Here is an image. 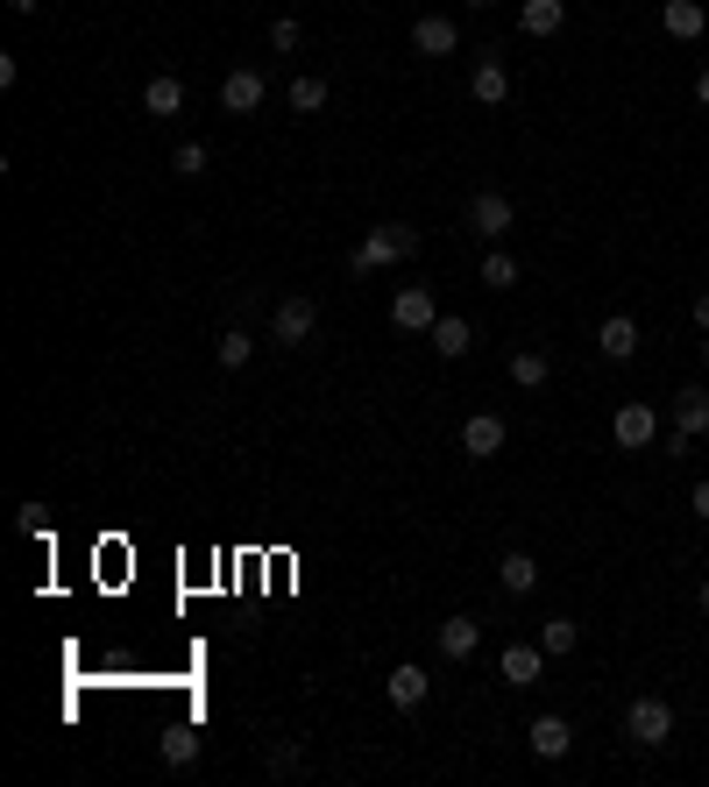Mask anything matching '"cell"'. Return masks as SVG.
I'll list each match as a JSON object with an SVG mask.
<instances>
[{
	"instance_id": "6da1fadb",
	"label": "cell",
	"mask_w": 709,
	"mask_h": 787,
	"mask_svg": "<svg viewBox=\"0 0 709 787\" xmlns=\"http://www.w3.org/2000/svg\"><path fill=\"white\" fill-rule=\"evenodd\" d=\"M404 255H419V227H369V235L355 241L348 270H355V277H376V270L404 263Z\"/></svg>"
},
{
	"instance_id": "7a4b0ae2",
	"label": "cell",
	"mask_w": 709,
	"mask_h": 787,
	"mask_svg": "<svg viewBox=\"0 0 709 787\" xmlns=\"http://www.w3.org/2000/svg\"><path fill=\"white\" fill-rule=\"evenodd\" d=\"M625 738H631V745H645V752H660L674 738V703H667V695H639V703L625 709Z\"/></svg>"
},
{
	"instance_id": "3957f363",
	"label": "cell",
	"mask_w": 709,
	"mask_h": 787,
	"mask_svg": "<svg viewBox=\"0 0 709 787\" xmlns=\"http://www.w3.org/2000/svg\"><path fill=\"white\" fill-rule=\"evenodd\" d=\"M610 441L625 447V454H639V447H653L660 441V412L645 398H631V404H617L610 412Z\"/></svg>"
},
{
	"instance_id": "277c9868",
	"label": "cell",
	"mask_w": 709,
	"mask_h": 787,
	"mask_svg": "<svg viewBox=\"0 0 709 787\" xmlns=\"http://www.w3.org/2000/svg\"><path fill=\"white\" fill-rule=\"evenodd\" d=\"M312 327H320V306H312V298H284V306L270 312V341L277 347H306Z\"/></svg>"
},
{
	"instance_id": "5b68a950",
	"label": "cell",
	"mask_w": 709,
	"mask_h": 787,
	"mask_svg": "<svg viewBox=\"0 0 709 787\" xmlns=\"http://www.w3.org/2000/svg\"><path fill=\"white\" fill-rule=\"evenodd\" d=\"M390 320L404 327V334H433V320H441V306H433L426 284H404L398 298H390Z\"/></svg>"
},
{
	"instance_id": "8992f818",
	"label": "cell",
	"mask_w": 709,
	"mask_h": 787,
	"mask_svg": "<svg viewBox=\"0 0 709 787\" xmlns=\"http://www.w3.org/2000/svg\"><path fill=\"white\" fill-rule=\"evenodd\" d=\"M504 441H511V426H504L496 412H476L469 426H461V454H469V461H496Z\"/></svg>"
},
{
	"instance_id": "52a82bcc",
	"label": "cell",
	"mask_w": 709,
	"mask_h": 787,
	"mask_svg": "<svg viewBox=\"0 0 709 787\" xmlns=\"http://www.w3.org/2000/svg\"><path fill=\"white\" fill-rule=\"evenodd\" d=\"M496 674H504V688H533L539 674H547V646H504V653H496Z\"/></svg>"
},
{
	"instance_id": "ba28073f",
	"label": "cell",
	"mask_w": 709,
	"mask_h": 787,
	"mask_svg": "<svg viewBox=\"0 0 709 787\" xmlns=\"http://www.w3.org/2000/svg\"><path fill=\"white\" fill-rule=\"evenodd\" d=\"M511 220H518V214H511L504 192H476V199H469V227H476L482 241H504V235H511Z\"/></svg>"
},
{
	"instance_id": "9c48e42d",
	"label": "cell",
	"mask_w": 709,
	"mask_h": 787,
	"mask_svg": "<svg viewBox=\"0 0 709 787\" xmlns=\"http://www.w3.org/2000/svg\"><path fill=\"white\" fill-rule=\"evenodd\" d=\"M412 50L419 57H455L461 50V28L447 22V14H419V22H412Z\"/></svg>"
},
{
	"instance_id": "30bf717a",
	"label": "cell",
	"mask_w": 709,
	"mask_h": 787,
	"mask_svg": "<svg viewBox=\"0 0 709 787\" xmlns=\"http://www.w3.org/2000/svg\"><path fill=\"white\" fill-rule=\"evenodd\" d=\"M263 100H270L263 71H249V65H241V71H228V79H220V107H228V114H255Z\"/></svg>"
},
{
	"instance_id": "8fae6325",
	"label": "cell",
	"mask_w": 709,
	"mask_h": 787,
	"mask_svg": "<svg viewBox=\"0 0 709 787\" xmlns=\"http://www.w3.org/2000/svg\"><path fill=\"white\" fill-rule=\"evenodd\" d=\"M384 695H390L398 709H419V703L433 695V674L419 668V660H404V668H390V674H384Z\"/></svg>"
},
{
	"instance_id": "7c38bea8",
	"label": "cell",
	"mask_w": 709,
	"mask_h": 787,
	"mask_svg": "<svg viewBox=\"0 0 709 787\" xmlns=\"http://www.w3.org/2000/svg\"><path fill=\"white\" fill-rule=\"evenodd\" d=\"M525 745H533V760H568V745H575V723H568V717H533Z\"/></svg>"
},
{
	"instance_id": "4fadbf2b",
	"label": "cell",
	"mask_w": 709,
	"mask_h": 787,
	"mask_svg": "<svg viewBox=\"0 0 709 787\" xmlns=\"http://www.w3.org/2000/svg\"><path fill=\"white\" fill-rule=\"evenodd\" d=\"M596 347H603V362H631L639 355V320H631V312H610V320L596 327Z\"/></svg>"
},
{
	"instance_id": "5bb4252c",
	"label": "cell",
	"mask_w": 709,
	"mask_h": 787,
	"mask_svg": "<svg viewBox=\"0 0 709 787\" xmlns=\"http://www.w3.org/2000/svg\"><path fill=\"white\" fill-rule=\"evenodd\" d=\"M469 100H482V107H504V100H511V71H504V57H482V65L469 71Z\"/></svg>"
},
{
	"instance_id": "9a60e30c",
	"label": "cell",
	"mask_w": 709,
	"mask_h": 787,
	"mask_svg": "<svg viewBox=\"0 0 709 787\" xmlns=\"http://www.w3.org/2000/svg\"><path fill=\"white\" fill-rule=\"evenodd\" d=\"M660 28H667L674 43H696L702 28H709V14H702V0H667L660 8Z\"/></svg>"
},
{
	"instance_id": "2e32d148",
	"label": "cell",
	"mask_w": 709,
	"mask_h": 787,
	"mask_svg": "<svg viewBox=\"0 0 709 787\" xmlns=\"http://www.w3.org/2000/svg\"><path fill=\"white\" fill-rule=\"evenodd\" d=\"M426 341L441 347L447 362H461V355H469V347H476V327L461 320V312H441V320H433V334H426Z\"/></svg>"
},
{
	"instance_id": "e0dca14e",
	"label": "cell",
	"mask_w": 709,
	"mask_h": 787,
	"mask_svg": "<svg viewBox=\"0 0 709 787\" xmlns=\"http://www.w3.org/2000/svg\"><path fill=\"white\" fill-rule=\"evenodd\" d=\"M142 107L157 114V121H171V114H185V79H171V71H157V79L142 85Z\"/></svg>"
},
{
	"instance_id": "ac0fdd59",
	"label": "cell",
	"mask_w": 709,
	"mask_h": 787,
	"mask_svg": "<svg viewBox=\"0 0 709 787\" xmlns=\"http://www.w3.org/2000/svg\"><path fill=\"white\" fill-rule=\"evenodd\" d=\"M476 646H482V625H476V617H447V625H441V660H469Z\"/></svg>"
},
{
	"instance_id": "d6986e66",
	"label": "cell",
	"mask_w": 709,
	"mask_h": 787,
	"mask_svg": "<svg viewBox=\"0 0 709 787\" xmlns=\"http://www.w3.org/2000/svg\"><path fill=\"white\" fill-rule=\"evenodd\" d=\"M674 426H682V433H709V390L702 384L674 390Z\"/></svg>"
},
{
	"instance_id": "ffe728a7",
	"label": "cell",
	"mask_w": 709,
	"mask_h": 787,
	"mask_svg": "<svg viewBox=\"0 0 709 787\" xmlns=\"http://www.w3.org/2000/svg\"><path fill=\"white\" fill-rule=\"evenodd\" d=\"M561 22H568V0H525V8H518V28H525V36H553Z\"/></svg>"
},
{
	"instance_id": "44dd1931",
	"label": "cell",
	"mask_w": 709,
	"mask_h": 787,
	"mask_svg": "<svg viewBox=\"0 0 709 787\" xmlns=\"http://www.w3.org/2000/svg\"><path fill=\"white\" fill-rule=\"evenodd\" d=\"M496 582H504L511 596H533L539 589V561L533 554H504V561H496Z\"/></svg>"
},
{
	"instance_id": "7402d4cb",
	"label": "cell",
	"mask_w": 709,
	"mask_h": 787,
	"mask_svg": "<svg viewBox=\"0 0 709 787\" xmlns=\"http://www.w3.org/2000/svg\"><path fill=\"white\" fill-rule=\"evenodd\" d=\"M539 646H547V660H568L582 646V625L575 617H547V625H539Z\"/></svg>"
},
{
	"instance_id": "603a6c76",
	"label": "cell",
	"mask_w": 709,
	"mask_h": 787,
	"mask_svg": "<svg viewBox=\"0 0 709 787\" xmlns=\"http://www.w3.org/2000/svg\"><path fill=\"white\" fill-rule=\"evenodd\" d=\"M547 376H553V362L539 355V347H518V355H511V384H518V390H539Z\"/></svg>"
},
{
	"instance_id": "cb8c5ba5",
	"label": "cell",
	"mask_w": 709,
	"mask_h": 787,
	"mask_svg": "<svg viewBox=\"0 0 709 787\" xmlns=\"http://www.w3.org/2000/svg\"><path fill=\"white\" fill-rule=\"evenodd\" d=\"M192 760H199V731H163V766H171V774H185Z\"/></svg>"
},
{
	"instance_id": "d4e9b609",
	"label": "cell",
	"mask_w": 709,
	"mask_h": 787,
	"mask_svg": "<svg viewBox=\"0 0 709 787\" xmlns=\"http://www.w3.org/2000/svg\"><path fill=\"white\" fill-rule=\"evenodd\" d=\"M476 277L490 284V292H511V284H518V263H511V255L490 241V255H482V270H476Z\"/></svg>"
},
{
	"instance_id": "484cf974",
	"label": "cell",
	"mask_w": 709,
	"mask_h": 787,
	"mask_svg": "<svg viewBox=\"0 0 709 787\" xmlns=\"http://www.w3.org/2000/svg\"><path fill=\"white\" fill-rule=\"evenodd\" d=\"M214 355H220V369H249V355H255V334H241V327H228Z\"/></svg>"
},
{
	"instance_id": "4316f807",
	"label": "cell",
	"mask_w": 709,
	"mask_h": 787,
	"mask_svg": "<svg viewBox=\"0 0 709 787\" xmlns=\"http://www.w3.org/2000/svg\"><path fill=\"white\" fill-rule=\"evenodd\" d=\"M327 107V79H291V114H320Z\"/></svg>"
},
{
	"instance_id": "83f0119b",
	"label": "cell",
	"mask_w": 709,
	"mask_h": 787,
	"mask_svg": "<svg viewBox=\"0 0 709 787\" xmlns=\"http://www.w3.org/2000/svg\"><path fill=\"white\" fill-rule=\"evenodd\" d=\"M171 171L178 178H206V142H178L171 149Z\"/></svg>"
},
{
	"instance_id": "f1b7e54d",
	"label": "cell",
	"mask_w": 709,
	"mask_h": 787,
	"mask_svg": "<svg viewBox=\"0 0 709 787\" xmlns=\"http://www.w3.org/2000/svg\"><path fill=\"white\" fill-rule=\"evenodd\" d=\"M298 43H306V28H298L291 14H277V22H270V50H284V57H291Z\"/></svg>"
},
{
	"instance_id": "f546056e",
	"label": "cell",
	"mask_w": 709,
	"mask_h": 787,
	"mask_svg": "<svg viewBox=\"0 0 709 787\" xmlns=\"http://www.w3.org/2000/svg\"><path fill=\"white\" fill-rule=\"evenodd\" d=\"M263 766H270V774H298V745H270Z\"/></svg>"
},
{
	"instance_id": "4dcf8cb0",
	"label": "cell",
	"mask_w": 709,
	"mask_h": 787,
	"mask_svg": "<svg viewBox=\"0 0 709 787\" xmlns=\"http://www.w3.org/2000/svg\"><path fill=\"white\" fill-rule=\"evenodd\" d=\"M688 511H696V518H709V476L696 482V490H688Z\"/></svg>"
},
{
	"instance_id": "1f68e13d",
	"label": "cell",
	"mask_w": 709,
	"mask_h": 787,
	"mask_svg": "<svg viewBox=\"0 0 709 787\" xmlns=\"http://www.w3.org/2000/svg\"><path fill=\"white\" fill-rule=\"evenodd\" d=\"M696 327L709 334V292H696Z\"/></svg>"
},
{
	"instance_id": "d6a6232c",
	"label": "cell",
	"mask_w": 709,
	"mask_h": 787,
	"mask_svg": "<svg viewBox=\"0 0 709 787\" xmlns=\"http://www.w3.org/2000/svg\"><path fill=\"white\" fill-rule=\"evenodd\" d=\"M696 100H702V107H709V65L696 71Z\"/></svg>"
},
{
	"instance_id": "836d02e7",
	"label": "cell",
	"mask_w": 709,
	"mask_h": 787,
	"mask_svg": "<svg viewBox=\"0 0 709 787\" xmlns=\"http://www.w3.org/2000/svg\"><path fill=\"white\" fill-rule=\"evenodd\" d=\"M8 8H14V14H36V8H43V0H8Z\"/></svg>"
},
{
	"instance_id": "e575fe53",
	"label": "cell",
	"mask_w": 709,
	"mask_h": 787,
	"mask_svg": "<svg viewBox=\"0 0 709 787\" xmlns=\"http://www.w3.org/2000/svg\"><path fill=\"white\" fill-rule=\"evenodd\" d=\"M702 617H709V582H702Z\"/></svg>"
},
{
	"instance_id": "d590c367",
	"label": "cell",
	"mask_w": 709,
	"mask_h": 787,
	"mask_svg": "<svg viewBox=\"0 0 709 787\" xmlns=\"http://www.w3.org/2000/svg\"><path fill=\"white\" fill-rule=\"evenodd\" d=\"M702 362H709V334H702Z\"/></svg>"
},
{
	"instance_id": "8d00e7d4",
	"label": "cell",
	"mask_w": 709,
	"mask_h": 787,
	"mask_svg": "<svg viewBox=\"0 0 709 787\" xmlns=\"http://www.w3.org/2000/svg\"><path fill=\"white\" fill-rule=\"evenodd\" d=\"M469 8H490V0H469Z\"/></svg>"
},
{
	"instance_id": "74e56055",
	"label": "cell",
	"mask_w": 709,
	"mask_h": 787,
	"mask_svg": "<svg viewBox=\"0 0 709 787\" xmlns=\"http://www.w3.org/2000/svg\"><path fill=\"white\" fill-rule=\"evenodd\" d=\"M702 668H709V660H702Z\"/></svg>"
}]
</instances>
